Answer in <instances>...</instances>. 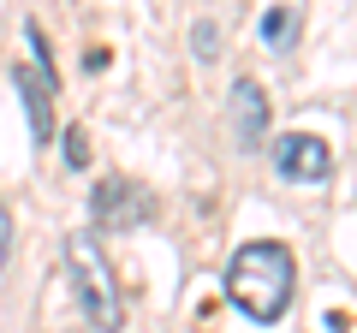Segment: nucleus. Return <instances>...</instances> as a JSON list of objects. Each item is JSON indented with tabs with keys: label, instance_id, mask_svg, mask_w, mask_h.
Listing matches in <instances>:
<instances>
[{
	"label": "nucleus",
	"instance_id": "obj_1",
	"mask_svg": "<svg viewBox=\"0 0 357 333\" xmlns=\"http://www.w3.org/2000/svg\"><path fill=\"white\" fill-rule=\"evenodd\" d=\"M292 286H298V262L286 244L256 238L244 244L238 256L227 262V297L238 304V316H250L256 327H274V321L292 309Z\"/></svg>",
	"mask_w": 357,
	"mask_h": 333
},
{
	"label": "nucleus",
	"instance_id": "obj_2",
	"mask_svg": "<svg viewBox=\"0 0 357 333\" xmlns=\"http://www.w3.org/2000/svg\"><path fill=\"white\" fill-rule=\"evenodd\" d=\"M66 274H72L77 304H84V316L96 321V327H102V333H119V327H126L119 286H114V274H107V262H102V250H96L89 232H72V238H66Z\"/></svg>",
	"mask_w": 357,
	"mask_h": 333
},
{
	"label": "nucleus",
	"instance_id": "obj_3",
	"mask_svg": "<svg viewBox=\"0 0 357 333\" xmlns=\"http://www.w3.org/2000/svg\"><path fill=\"white\" fill-rule=\"evenodd\" d=\"M24 42L36 48V65H13V84L18 95H24V114H30V131H36V143L48 149L54 143V60H48V42H42V24H24Z\"/></svg>",
	"mask_w": 357,
	"mask_h": 333
},
{
	"label": "nucleus",
	"instance_id": "obj_4",
	"mask_svg": "<svg viewBox=\"0 0 357 333\" xmlns=\"http://www.w3.org/2000/svg\"><path fill=\"white\" fill-rule=\"evenodd\" d=\"M149 191L131 179H102L96 185V196H89V215H96V226L102 232H126V226H143L149 220Z\"/></svg>",
	"mask_w": 357,
	"mask_h": 333
},
{
	"label": "nucleus",
	"instance_id": "obj_5",
	"mask_svg": "<svg viewBox=\"0 0 357 333\" xmlns=\"http://www.w3.org/2000/svg\"><path fill=\"white\" fill-rule=\"evenodd\" d=\"M274 173L280 179H298V185H321L333 173V155L321 137H310V131H286L280 143H274Z\"/></svg>",
	"mask_w": 357,
	"mask_h": 333
},
{
	"label": "nucleus",
	"instance_id": "obj_6",
	"mask_svg": "<svg viewBox=\"0 0 357 333\" xmlns=\"http://www.w3.org/2000/svg\"><path fill=\"white\" fill-rule=\"evenodd\" d=\"M232 131H238V149H262V137H268V95L256 77L232 84Z\"/></svg>",
	"mask_w": 357,
	"mask_h": 333
},
{
	"label": "nucleus",
	"instance_id": "obj_7",
	"mask_svg": "<svg viewBox=\"0 0 357 333\" xmlns=\"http://www.w3.org/2000/svg\"><path fill=\"white\" fill-rule=\"evenodd\" d=\"M262 42L274 54L292 48V42H298V6H268V13H262Z\"/></svg>",
	"mask_w": 357,
	"mask_h": 333
},
{
	"label": "nucleus",
	"instance_id": "obj_8",
	"mask_svg": "<svg viewBox=\"0 0 357 333\" xmlns=\"http://www.w3.org/2000/svg\"><path fill=\"white\" fill-rule=\"evenodd\" d=\"M66 161H72V166H89V137H84V131H66Z\"/></svg>",
	"mask_w": 357,
	"mask_h": 333
},
{
	"label": "nucleus",
	"instance_id": "obj_9",
	"mask_svg": "<svg viewBox=\"0 0 357 333\" xmlns=\"http://www.w3.org/2000/svg\"><path fill=\"white\" fill-rule=\"evenodd\" d=\"M6 256H13V215H6V203H0V268H6Z\"/></svg>",
	"mask_w": 357,
	"mask_h": 333
},
{
	"label": "nucleus",
	"instance_id": "obj_10",
	"mask_svg": "<svg viewBox=\"0 0 357 333\" xmlns=\"http://www.w3.org/2000/svg\"><path fill=\"white\" fill-rule=\"evenodd\" d=\"M197 54H203V60H215V24H197Z\"/></svg>",
	"mask_w": 357,
	"mask_h": 333
},
{
	"label": "nucleus",
	"instance_id": "obj_11",
	"mask_svg": "<svg viewBox=\"0 0 357 333\" xmlns=\"http://www.w3.org/2000/svg\"><path fill=\"white\" fill-rule=\"evenodd\" d=\"M107 60H114L107 48H89V54H84V65H89V72H107Z\"/></svg>",
	"mask_w": 357,
	"mask_h": 333
},
{
	"label": "nucleus",
	"instance_id": "obj_12",
	"mask_svg": "<svg viewBox=\"0 0 357 333\" xmlns=\"http://www.w3.org/2000/svg\"><path fill=\"white\" fill-rule=\"evenodd\" d=\"M351 327V309H328V333H345Z\"/></svg>",
	"mask_w": 357,
	"mask_h": 333
}]
</instances>
